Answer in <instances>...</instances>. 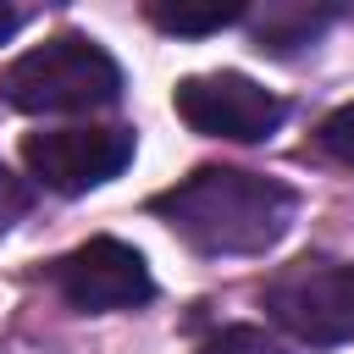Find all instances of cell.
<instances>
[{
  "mask_svg": "<svg viewBox=\"0 0 354 354\" xmlns=\"http://www.w3.org/2000/svg\"><path fill=\"white\" fill-rule=\"evenodd\" d=\"M149 216L166 221L194 254H266L288 238L299 194L266 171L194 166L183 183L149 199Z\"/></svg>",
  "mask_w": 354,
  "mask_h": 354,
  "instance_id": "cell-1",
  "label": "cell"
},
{
  "mask_svg": "<svg viewBox=\"0 0 354 354\" xmlns=\"http://www.w3.org/2000/svg\"><path fill=\"white\" fill-rule=\"evenodd\" d=\"M0 100L28 116L111 111L122 100V66L88 33H50L44 44H33L11 66H0Z\"/></svg>",
  "mask_w": 354,
  "mask_h": 354,
  "instance_id": "cell-2",
  "label": "cell"
},
{
  "mask_svg": "<svg viewBox=\"0 0 354 354\" xmlns=\"http://www.w3.org/2000/svg\"><path fill=\"white\" fill-rule=\"evenodd\" d=\"M260 304L282 332H293L310 348L354 343V266L348 260L304 254L260 288Z\"/></svg>",
  "mask_w": 354,
  "mask_h": 354,
  "instance_id": "cell-3",
  "label": "cell"
},
{
  "mask_svg": "<svg viewBox=\"0 0 354 354\" xmlns=\"http://www.w3.org/2000/svg\"><path fill=\"white\" fill-rule=\"evenodd\" d=\"M133 127H50L22 138V166L50 194H88L105 188L133 166Z\"/></svg>",
  "mask_w": 354,
  "mask_h": 354,
  "instance_id": "cell-4",
  "label": "cell"
},
{
  "mask_svg": "<svg viewBox=\"0 0 354 354\" xmlns=\"http://www.w3.org/2000/svg\"><path fill=\"white\" fill-rule=\"evenodd\" d=\"M171 105L194 133L232 138V144H260L288 116V105L266 83H254L243 72H194V77H183L171 88Z\"/></svg>",
  "mask_w": 354,
  "mask_h": 354,
  "instance_id": "cell-5",
  "label": "cell"
},
{
  "mask_svg": "<svg viewBox=\"0 0 354 354\" xmlns=\"http://www.w3.org/2000/svg\"><path fill=\"white\" fill-rule=\"evenodd\" d=\"M50 282L83 315L138 310V304L155 299V277H149L144 254L122 238H88V243L66 249L61 260H50Z\"/></svg>",
  "mask_w": 354,
  "mask_h": 354,
  "instance_id": "cell-6",
  "label": "cell"
},
{
  "mask_svg": "<svg viewBox=\"0 0 354 354\" xmlns=\"http://www.w3.org/2000/svg\"><path fill=\"white\" fill-rule=\"evenodd\" d=\"M249 22H254V44H260V50H271V55H293V50L315 44V39L337 22V11H332V6L271 0L266 11H249Z\"/></svg>",
  "mask_w": 354,
  "mask_h": 354,
  "instance_id": "cell-7",
  "label": "cell"
},
{
  "mask_svg": "<svg viewBox=\"0 0 354 354\" xmlns=\"http://www.w3.org/2000/svg\"><path fill=\"white\" fill-rule=\"evenodd\" d=\"M144 17L171 39H205V33H221V28L243 22L249 11L243 6H166V0H155Z\"/></svg>",
  "mask_w": 354,
  "mask_h": 354,
  "instance_id": "cell-8",
  "label": "cell"
},
{
  "mask_svg": "<svg viewBox=\"0 0 354 354\" xmlns=\"http://www.w3.org/2000/svg\"><path fill=\"white\" fill-rule=\"evenodd\" d=\"M199 354H288V348L260 326H221L210 343H199Z\"/></svg>",
  "mask_w": 354,
  "mask_h": 354,
  "instance_id": "cell-9",
  "label": "cell"
},
{
  "mask_svg": "<svg viewBox=\"0 0 354 354\" xmlns=\"http://www.w3.org/2000/svg\"><path fill=\"white\" fill-rule=\"evenodd\" d=\"M315 144L332 155V160H343V166H354V100L348 105H337L326 122H321V133H315Z\"/></svg>",
  "mask_w": 354,
  "mask_h": 354,
  "instance_id": "cell-10",
  "label": "cell"
},
{
  "mask_svg": "<svg viewBox=\"0 0 354 354\" xmlns=\"http://www.w3.org/2000/svg\"><path fill=\"white\" fill-rule=\"evenodd\" d=\"M28 210H33V188H28V177H17V171L0 160V238H6Z\"/></svg>",
  "mask_w": 354,
  "mask_h": 354,
  "instance_id": "cell-11",
  "label": "cell"
},
{
  "mask_svg": "<svg viewBox=\"0 0 354 354\" xmlns=\"http://www.w3.org/2000/svg\"><path fill=\"white\" fill-rule=\"evenodd\" d=\"M17 28H22V11H17V6H6V0H0V44H6V39H11V33H17Z\"/></svg>",
  "mask_w": 354,
  "mask_h": 354,
  "instance_id": "cell-12",
  "label": "cell"
}]
</instances>
